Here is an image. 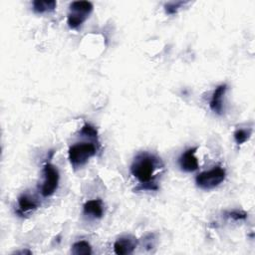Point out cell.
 <instances>
[{
  "instance_id": "8992f818",
  "label": "cell",
  "mask_w": 255,
  "mask_h": 255,
  "mask_svg": "<svg viewBox=\"0 0 255 255\" xmlns=\"http://www.w3.org/2000/svg\"><path fill=\"white\" fill-rule=\"evenodd\" d=\"M136 239L130 235L120 237L114 244V251L118 255L131 254L136 247Z\"/></svg>"
},
{
  "instance_id": "4fadbf2b",
  "label": "cell",
  "mask_w": 255,
  "mask_h": 255,
  "mask_svg": "<svg viewBox=\"0 0 255 255\" xmlns=\"http://www.w3.org/2000/svg\"><path fill=\"white\" fill-rule=\"evenodd\" d=\"M251 134V129H244V128H238L234 131V139L236 141V143L238 144H242L244 143Z\"/></svg>"
},
{
  "instance_id": "52a82bcc",
  "label": "cell",
  "mask_w": 255,
  "mask_h": 255,
  "mask_svg": "<svg viewBox=\"0 0 255 255\" xmlns=\"http://www.w3.org/2000/svg\"><path fill=\"white\" fill-rule=\"evenodd\" d=\"M196 149L197 147H192L185 150L181 154V156L178 159V162L182 170L191 172L198 168V161H197V158L195 157Z\"/></svg>"
},
{
  "instance_id": "8fae6325",
  "label": "cell",
  "mask_w": 255,
  "mask_h": 255,
  "mask_svg": "<svg viewBox=\"0 0 255 255\" xmlns=\"http://www.w3.org/2000/svg\"><path fill=\"white\" fill-rule=\"evenodd\" d=\"M33 10L36 13L42 14L55 10L57 3L54 0H35L33 1Z\"/></svg>"
},
{
  "instance_id": "2e32d148",
  "label": "cell",
  "mask_w": 255,
  "mask_h": 255,
  "mask_svg": "<svg viewBox=\"0 0 255 255\" xmlns=\"http://www.w3.org/2000/svg\"><path fill=\"white\" fill-rule=\"evenodd\" d=\"M229 217L234 219V220H243L247 217V213L244 212V211H238V210H235V211H231L228 213Z\"/></svg>"
},
{
  "instance_id": "6da1fadb",
  "label": "cell",
  "mask_w": 255,
  "mask_h": 255,
  "mask_svg": "<svg viewBox=\"0 0 255 255\" xmlns=\"http://www.w3.org/2000/svg\"><path fill=\"white\" fill-rule=\"evenodd\" d=\"M161 167H163V163L159 157L148 152H141L134 157L130 165V172L141 184L140 189L156 190L158 188L155 183L156 171Z\"/></svg>"
},
{
  "instance_id": "ba28073f",
  "label": "cell",
  "mask_w": 255,
  "mask_h": 255,
  "mask_svg": "<svg viewBox=\"0 0 255 255\" xmlns=\"http://www.w3.org/2000/svg\"><path fill=\"white\" fill-rule=\"evenodd\" d=\"M226 90H227V86L225 84L218 86L213 92V95L209 103L210 109L218 115H221L223 112V97Z\"/></svg>"
},
{
  "instance_id": "277c9868",
  "label": "cell",
  "mask_w": 255,
  "mask_h": 255,
  "mask_svg": "<svg viewBox=\"0 0 255 255\" xmlns=\"http://www.w3.org/2000/svg\"><path fill=\"white\" fill-rule=\"evenodd\" d=\"M224 179L225 170L220 166H215L210 170L200 172L196 176L195 182L198 187L208 190L218 186Z\"/></svg>"
},
{
  "instance_id": "9a60e30c",
  "label": "cell",
  "mask_w": 255,
  "mask_h": 255,
  "mask_svg": "<svg viewBox=\"0 0 255 255\" xmlns=\"http://www.w3.org/2000/svg\"><path fill=\"white\" fill-rule=\"evenodd\" d=\"M184 2L182 1H177V2H169V3H166L164 5V8H165V12L167 14H174L177 12L178 8H180L181 5H183Z\"/></svg>"
},
{
  "instance_id": "5bb4252c",
  "label": "cell",
  "mask_w": 255,
  "mask_h": 255,
  "mask_svg": "<svg viewBox=\"0 0 255 255\" xmlns=\"http://www.w3.org/2000/svg\"><path fill=\"white\" fill-rule=\"evenodd\" d=\"M80 134L82 136H88L91 138H96L98 137V130L95 127L91 126L90 124H85L82 128V129L80 130Z\"/></svg>"
},
{
  "instance_id": "7c38bea8",
  "label": "cell",
  "mask_w": 255,
  "mask_h": 255,
  "mask_svg": "<svg viewBox=\"0 0 255 255\" xmlns=\"http://www.w3.org/2000/svg\"><path fill=\"white\" fill-rule=\"evenodd\" d=\"M72 253L75 255H90L92 254V248L87 241H78L73 244Z\"/></svg>"
},
{
  "instance_id": "3957f363",
  "label": "cell",
  "mask_w": 255,
  "mask_h": 255,
  "mask_svg": "<svg viewBox=\"0 0 255 255\" xmlns=\"http://www.w3.org/2000/svg\"><path fill=\"white\" fill-rule=\"evenodd\" d=\"M93 11V4L89 1H74L70 4V12L68 14V25L72 29L80 27L90 13Z\"/></svg>"
},
{
  "instance_id": "5b68a950",
  "label": "cell",
  "mask_w": 255,
  "mask_h": 255,
  "mask_svg": "<svg viewBox=\"0 0 255 255\" xmlns=\"http://www.w3.org/2000/svg\"><path fill=\"white\" fill-rule=\"evenodd\" d=\"M43 174H44V181L41 187V193L44 197H48L52 195L58 187L59 172H58V169L52 163L48 162L44 166Z\"/></svg>"
},
{
  "instance_id": "30bf717a",
  "label": "cell",
  "mask_w": 255,
  "mask_h": 255,
  "mask_svg": "<svg viewBox=\"0 0 255 255\" xmlns=\"http://www.w3.org/2000/svg\"><path fill=\"white\" fill-rule=\"evenodd\" d=\"M18 204H19V209L17 210V213H20V214H24L28 211L34 210L38 206V203L36 202V200L27 194H22L19 196Z\"/></svg>"
},
{
  "instance_id": "9c48e42d",
  "label": "cell",
  "mask_w": 255,
  "mask_h": 255,
  "mask_svg": "<svg viewBox=\"0 0 255 255\" xmlns=\"http://www.w3.org/2000/svg\"><path fill=\"white\" fill-rule=\"evenodd\" d=\"M84 213L94 218H101L104 214L103 202L101 199L89 200L84 204Z\"/></svg>"
},
{
  "instance_id": "7a4b0ae2",
  "label": "cell",
  "mask_w": 255,
  "mask_h": 255,
  "mask_svg": "<svg viewBox=\"0 0 255 255\" xmlns=\"http://www.w3.org/2000/svg\"><path fill=\"white\" fill-rule=\"evenodd\" d=\"M97 147L92 142H79L70 146L68 154L74 168L83 166L90 157L96 154Z\"/></svg>"
}]
</instances>
